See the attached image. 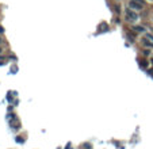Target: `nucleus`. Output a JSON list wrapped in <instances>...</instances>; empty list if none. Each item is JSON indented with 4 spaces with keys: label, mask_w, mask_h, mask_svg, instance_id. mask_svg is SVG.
<instances>
[{
    "label": "nucleus",
    "mask_w": 153,
    "mask_h": 149,
    "mask_svg": "<svg viewBox=\"0 0 153 149\" xmlns=\"http://www.w3.org/2000/svg\"><path fill=\"white\" fill-rule=\"evenodd\" d=\"M133 30L138 31V33H144V31H145V29H144L142 26H134V27H133Z\"/></svg>",
    "instance_id": "nucleus-3"
},
{
    "label": "nucleus",
    "mask_w": 153,
    "mask_h": 149,
    "mask_svg": "<svg viewBox=\"0 0 153 149\" xmlns=\"http://www.w3.org/2000/svg\"><path fill=\"white\" fill-rule=\"evenodd\" d=\"M152 64H153V60H152Z\"/></svg>",
    "instance_id": "nucleus-8"
},
{
    "label": "nucleus",
    "mask_w": 153,
    "mask_h": 149,
    "mask_svg": "<svg viewBox=\"0 0 153 149\" xmlns=\"http://www.w3.org/2000/svg\"><path fill=\"white\" fill-rule=\"evenodd\" d=\"M145 40H146V41H150V44H153V35L152 34H146Z\"/></svg>",
    "instance_id": "nucleus-4"
},
{
    "label": "nucleus",
    "mask_w": 153,
    "mask_h": 149,
    "mask_svg": "<svg viewBox=\"0 0 153 149\" xmlns=\"http://www.w3.org/2000/svg\"><path fill=\"white\" fill-rule=\"evenodd\" d=\"M131 2H136V3H138V4H141V6H144V4H145L144 0H131Z\"/></svg>",
    "instance_id": "nucleus-5"
},
{
    "label": "nucleus",
    "mask_w": 153,
    "mask_h": 149,
    "mask_svg": "<svg viewBox=\"0 0 153 149\" xmlns=\"http://www.w3.org/2000/svg\"><path fill=\"white\" fill-rule=\"evenodd\" d=\"M126 15H127V19L130 22H134V21H137V19H138V15H137L136 12H133V11H130L129 10L127 12H126Z\"/></svg>",
    "instance_id": "nucleus-1"
},
{
    "label": "nucleus",
    "mask_w": 153,
    "mask_h": 149,
    "mask_svg": "<svg viewBox=\"0 0 153 149\" xmlns=\"http://www.w3.org/2000/svg\"><path fill=\"white\" fill-rule=\"evenodd\" d=\"M129 7H130V8H133V10H141V4H138V3H136V2H130L129 3Z\"/></svg>",
    "instance_id": "nucleus-2"
},
{
    "label": "nucleus",
    "mask_w": 153,
    "mask_h": 149,
    "mask_svg": "<svg viewBox=\"0 0 153 149\" xmlns=\"http://www.w3.org/2000/svg\"><path fill=\"white\" fill-rule=\"evenodd\" d=\"M0 33H3V27L2 26H0Z\"/></svg>",
    "instance_id": "nucleus-7"
},
{
    "label": "nucleus",
    "mask_w": 153,
    "mask_h": 149,
    "mask_svg": "<svg viewBox=\"0 0 153 149\" xmlns=\"http://www.w3.org/2000/svg\"><path fill=\"white\" fill-rule=\"evenodd\" d=\"M16 141H18V142H23V138H21V137H18V138H16Z\"/></svg>",
    "instance_id": "nucleus-6"
}]
</instances>
